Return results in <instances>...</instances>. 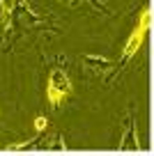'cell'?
Returning a JSON list of instances; mask_svg holds the SVG:
<instances>
[{
    "label": "cell",
    "instance_id": "2",
    "mask_svg": "<svg viewBox=\"0 0 154 156\" xmlns=\"http://www.w3.org/2000/svg\"><path fill=\"white\" fill-rule=\"evenodd\" d=\"M72 94V78L67 76L62 67H51L46 80V99L53 108H60V103Z\"/></svg>",
    "mask_w": 154,
    "mask_h": 156
},
{
    "label": "cell",
    "instance_id": "4",
    "mask_svg": "<svg viewBox=\"0 0 154 156\" xmlns=\"http://www.w3.org/2000/svg\"><path fill=\"white\" fill-rule=\"evenodd\" d=\"M120 149H140V142H138V133H136V117L134 110L129 108L127 112V119L122 124V136H120Z\"/></svg>",
    "mask_w": 154,
    "mask_h": 156
},
{
    "label": "cell",
    "instance_id": "1",
    "mask_svg": "<svg viewBox=\"0 0 154 156\" xmlns=\"http://www.w3.org/2000/svg\"><path fill=\"white\" fill-rule=\"evenodd\" d=\"M149 25H152V9H149V5H147L143 12H140L138 21H136V25H134V32L129 34V39H127V44H124V48H122L120 60L115 62L117 71H122V69H124L127 64L131 62V58H134V55L140 51V46H143L145 37H147V32H149Z\"/></svg>",
    "mask_w": 154,
    "mask_h": 156
},
{
    "label": "cell",
    "instance_id": "5",
    "mask_svg": "<svg viewBox=\"0 0 154 156\" xmlns=\"http://www.w3.org/2000/svg\"><path fill=\"white\" fill-rule=\"evenodd\" d=\"M46 124H48V119L44 115H39V117H35V129H37V133H42L44 129H46Z\"/></svg>",
    "mask_w": 154,
    "mask_h": 156
},
{
    "label": "cell",
    "instance_id": "3",
    "mask_svg": "<svg viewBox=\"0 0 154 156\" xmlns=\"http://www.w3.org/2000/svg\"><path fill=\"white\" fill-rule=\"evenodd\" d=\"M81 64H83V71L87 76H94L104 83H111L113 76H117V67L111 58H104V55H83L81 58Z\"/></svg>",
    "mask_w": 154,
    "mask_h": 156
}]
</instances>
